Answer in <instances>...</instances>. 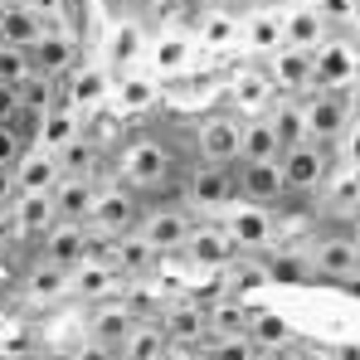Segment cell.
Masks as SVG:
<instances>
[{
  "label": "cell",
  "mask_w": 360,
  "mask_h": 360,
  "mask_svg": "<svg viewBox=\"0 0 360 360\" xmlns=\"http://www.w3.org/2000/svg\"><path fill=\"white\" fill-rule=\"evenodd\" d=\"M248 346H258V351H288V346H297V331H292V321L283 311L253 307V316H248Z\"/></svg>",
  "instance_id": "d6a6232c"
},
{
  "label": "cell",
  "mask_w": 360,
  "mask_h": 360,
  "mask_svg": "<svg viewBox=\"0 0 360 360\" xmlns=\"http://www.w3.org/2000/svg\"><path fill=\"white\" fill-rule=\"evenodd\" d=\"M166 360H205V351H200V346H171Z\"/></svg>",
  "instance_id": "681fc988"
},
{
  "label": "cell",
  "mask_w": 360,
  "mask_h": 360,
  "mask_svg": "<svg viewBox=\"0 0 360 360\" xmlns=\"http://www.w3.org/2000/svg\"><path fill=\"white\" fill-rule=\"evenodd\" d=\"M108 93H112V73H108V68H98V63H83V59H78L59 78V103L78 108L83 117H88V112H98V108L108 103Z\"/></svg>",
  "instance_id": "7c38bea8"
},
{
  "label": "cell",
  "mask_w": 360,
  "mask_h": 360,
  "mask_svg": "<svg viewBox=\"0 0 360 360\" xmlns=\"http://www.w3.org/2000/svg\"><path fill=\"white\" fill-rule=\"evenodd\" d=\"M268 78H273V88L278 93H288V98H302L307 88H311V49H292V44H278L268 59Z\"/></svg>",
  "instance_id": "d6986e66"
},
{
  "label": "cell",
  "mask_w": 360,
  "mask_h": 360,
  "mask_svg": "<svg viewBox=\"0 0 360 360\" xmlns=\"http://www.w3.org/2000/svg\"><path fill=\"white\" fill-rule=\"evenodd\" d=\"M219 288L224 292H234V297H248V292H258V288H273L268 283V263H263V253H234L224 268H219Z\"/></svg>",
  "instance_id": "83f0119b"
},
{
  "label": "cell",
  "mask_w": 360,
  "mask_h": 360,
  "mask_svg": "<svg viewBox=\"0 0 360 360\" xmlns=\"http://www.w3.org/2000/svg\"><path fill=\"white\" fill-rule=\"evenodd\" d=\"M30 63H34V73H44V78H63V73L78 63V44H73V34H63V30H44V34L30 44Z\"/></svg>",
  "instance_id": "cb8c5ba5"
},
{
  "label": "cell",
  "mask_w": 360,
  "mask_h": 360,
  "mask_svg": "<svg viewBox=\"0 0 360 360\" xmlns=\"http://www.w3.org/2000/svg\"><path fill=\"white\" fill-rule=\"evenodd\" d=\"M297 108H302V131H307V141L336 146L341 136L356 131L351 88H307V93L297 98Z\"/></svg>",
  "instance_id": "3957f363"
},
{
  "label": "cell",
  "mask_w": 360,
  "mask_h": 360,
  "mask_svg": "<svg viewBox=\"0 0 360 360\" xmlns=\"http://www.w3.org/2000/svg\"><path fill=\"white\" fill-rule=\"evenodd\" d=\"M20 297L30 307H54L68 297V268H54L44 258H34L25 273H20Z\"/></svg>",
  "instance_id": "7402d4cb"
},
{
  "label": "cell",
  "mask_w": 360,
  "mask_h": 360,
  "mask_svg": "<svg viewBox=\"0 0 360 360\" xmlns=\"http://www.w3.org/2000/svg\"><path fill=\"white\" fill-rule=\"evenodd\" d=\"M336 166V151L321 146V141H292L278 151V176H283V195H297V200H311L321 190V180L331 176Z\"/></svg>",
  "instance_id": "277c9868"
},
{
  "label": "cell",
  "mask_w": 360,
  "mask_h": 360,
  "mask_svg": "<svg viewBox=\"0 0 360 360\" xmlns=\"http://www.w3.org/2000/svg\"><path fill=\"white\" fill-rule=\"evenodd\" d=\"M156 98H161V83L151 78V73H122L117 83H112V93H108V103L117 108L122 117H136V112H146V108H156Z\"/></svg>",
  "instance_id": "4316f807"
},
{
  "label": "cell",
  "mask_w": 360,
  "mask_h": 360,
  "mask_svg": "<svg viewBox=\"0 0 360 360\" xmlns=\"http://www.w3.org/2000/svg\"><path fill=\"white\" fill-rule=\"evenodd\" d=\"M68 360H117V346H103V341L83 336V346H78V351H73Z\"/></svg>",
  "instance_id": "bcb514c9"
},
{
  "label": "cell",
  "mask_w": 360,
  "mask_h": 360,
  "mask_svg": "<svg viewBox=\"0 0 360 360\" xmlns=\"http://www.w3.org/2000/svg\"><path fill=\"white\" fill-rule=\"evenodd\" d=\"M248 316H253L248 297H234V292L210 297L205 302V341L210 336H248Z\"/></svg>",
  "instance_id": "d4e9b609"
},
{
  "label": "cell",
  "mask_w": 360,
  "mask_h": 360,
  "mask_svg": "<svg viewBox=\"0 0 360 360\" xmlns=\"http://www.w3.org/2000/svg\"><path fill=\"white\" fill-rule=\"evenodd\" d=\"M15 200V185H10V166H0V214H5V205Z\"/></svg>",
  "instance_id": "c3c4849f"
},
{
  "label": "cell",
  "mask_w": 360,
  "mask_h": 360,
  "mask_svg": "<svg viewBox=\"0 0 360 360\" xmlns=\"http://www.w3.org/2000/svg\"><path fill=\"white\" fill-rule=\"evenodd\" d=\"M268 5H278V0H229V10H243V15L248 10H268Z\"/></svg>",
  "instance_id": "816d5d0a"
},
{
  "label": "cell",
  "mask_w": 360,
  "mask_h": 360,
  "mask_svg": "<svg viewBox=\"0 0 360 360\" xmlns=\"http://www.w3.org/2000/svg\"><path fill=\"white\" fill-rule=\"evenodd\" d=\"M234 253H243V248L229 239V229H224L219 219H195L190 234H185V243H180V258H185L195 273H219Z\"/></svg>",
  "instance_id": "ba28073f"
},
{
  "label": "cell",
  "mask_w": 360,
  "mask_h": 360,
  "mask_svg": "<svg viewBox=\"0 0 360 360\" xmlns=\"http://www.w3.org/2000/svg\"><path fill=\"white\" fill-rule=\"evenodd\" d=\"M311 283H336V288H356L360 283V239L346 224H321L311 243H302Z\"/></svg>",
  "instance_id": "7a4b0ae2"
},
{
  "label": "cell",
  "mask_w": 360,
  "mask_h": 360,
  "mask_svg": "<svg viewBox=\"0 0 360 360\" xmlns=\"http://www.w3.org/2000/svg\"><path fill=\"white\" fill-rule=\"evenodd\" d=\"M278 25H283V44L292 49H316L331 30L321 25V15L311 5H292V10H278Z\"/></svg>",
  "instance_id": "e575fe53"
},
{
  "label": "cell",
  "mask_w": 360,
  "mask_h": 360,
  "mask_svg": "<svg viewBox=\"0 0 360 360\" xmlns=\"http://www.w3.org/2000/svg\"><path fill=\"white\" fill-rule=\"evenodd\" d=\"M200 351H205V360H248L253 356L248 336H210V341H200Z\"/></svg>",
  "instance_id": "ee69618b"
},
{
  "label": "cell",
  "mask_w": 360,
  "mask_h": 360,
  "mask_svg": "<svg viewBox=\"0 0 360 360\" xmlns=\"http://www.w3.org/2000/svg\"><path fill=\"white\" fill-rule=\"evenodd\" d=\"M248 360H292V346H288V351H258V346H253Z\"/></svg>",
  "instance_id": "f5cc1de1"
},
{
  "label": "cell",
  "mask_w": 360,
  "mask_h": 360,
  "mask_svg": "<svg viewBox=\"0 0 360 360\" xmlns=\"http://www.w3.org/2000/svg\"><path fill=\"white\" fill-rule=\"evenodd\" d=\"M34 73V63H30V49H15V44H0V83L5 88H15V83H25Z\"/></svg>",
  "instance_id": "7bdbcfd3"
},
{
  "label": "cell",
  "mask_w": 360,
  "mask_h": 360,
  "mask_svg": "<svg viewBox=\"0 0 360 360\" xmlns=\"http://www.w3.org/2000/svg\"><path fill=\"white\" fill-rule=\"evenodd\" d=\"M44 30H49V25H44V15H39L34 5H25V0H10V5L0 10V44L30 49Z\"/></svg>",
  "instance_id": "f1b7e54d"
},
{
  "label": "cell",
  "mask_w": 360,
  "mask_h": 360,
  "mask_svg": "<svg viewBox=\"0 0 360 360\" xmlns=\"http://www.w3.org/2000/svg\"><path fill=\"white\" fill-rule=\"evenodd\" d=\"M34 248H39L34 258H44V263H54V268H73V263H83L98 243L83 229V219H49L44 234L34 239Z\"/></svg>",
  "instance_id": "30bf717a"
},
{
  "label": "cell",
  "mask_w": 360,
  "mask_h": 360,
  "mask_svg": "<svg viewBox=\"0 0 360 360\" xmlns=\"http://www.w3.org/2000/svg\"><path fill=\"white\" fill-rule=\"evenodd\" d=\"M156 321L171 346H200L205 341V302L200 297H171L156 307Z\"/></svg>",
  "instance_id": "e0dca14e"
},
{
  "label": "cell",
  "mask_w": 360,
  "mask_h": 360,
  "mask_svg": "<svg viewBox=\"0 0 360 360\" xmlns=\"http://www.w3.org/2000/svg\"><path fill=\"white\" fill-rule=\"evenodd\" d=\"M25 127H10V122H0V166H15V156L25 151Z\"/></svg>",
  "instance_id": "f6af8a7d"
},
{
  "label": "cell",
  "mask_w": 360,
  "mask_h": 360,
  "mask_svg": "<svg viewBox=\"0 0 360 360\" xmlns=\"http://www.w3.org/2000/svg\"><path fill=\"white\" fill-rule=\"evenodd\" d=\"M141 54H146V30H141V25H131V20L117 25V30H112V39H108V59L117 63V68H131Z\"/></svg>",
  "instance_id": "60d3db41"
},
{
  "label": "cell",
  "mask_w": 360,
  "mask_h": 360,
  "mask_svg": "<svg viewBox=\"0 0 360 360\" xmlns=\"http://www.w3.org/2000/svg\"><path fill=\"white\" fill-rule=\"evenodd\" d=\"M83 122H88V117H83L78 108L54 103L49 112H39V117L30 122V131H25V136H30V146H39V151H49V156H59L68 141H78V136H83Z\"/></svg>",
  "instance_id": "2e32d148"
},
{
  "label": "cell",
  "mask_w": 360,
  "mask_h": 360,
  "mask_svg": "<svg viewBox=\"0 0 360 360\" xmlns=\"http://www.w3.org/2000/svg\"><path fill=\"white\" fill-rule=\"evenodd\" d=\"M117 288H122V273L103 258V253H88L83 263L68 268V297L103 302V297H117Z\"/></svg>",
  "instance_id": "ac0fdd59"
},
{
  "label": "cell",
  "mask_w": 360,
  "mask_h": 360,
  "mask_svg": "<svg viewBox=\"0 0 360 360\" xmlns=\"http://www.w3.org/2000/svg\"><path fill=\"white\" fill-rule=\"evenodd\" d=\"M166 351H171V341L156 316H136L131 331L117 341V360H166Z\"/></svg>",
  "instance_id": "484cf974"
},
{
  "label": "cell",
  "mask_w": 360,
  "mask_h": 360,
  "mask_svg": "<svg viewBox=\"0 0 360 360\" xmlns=\"http://www.w3.org/2000/svg\"><path fill=\"white\" fill-rule=\"evenodd\" d=\"M200 15V44L205 54H224L239 44V15L234 10H195Z\"/></svg>",
  "instance_id": "74e56055"
},
{
  "label": "cell",
  "mask_w": 360,
  "mask_h": 360,
  "mask_svg": "<svg viewBox=\"0 0 360 360\" xmlns=\"http://www.w3.org/2000/svg\"><path fill=\"white\" fill-rule=\"evenodd\" d=\"M190 141H195V161L234 166L239 161V112H205L195 122Z\"/></svg>",
  "instance_id": "9c48e42d"
},
{
  "label": "cell",
  "mask_w": 360,
  "mask_h": 360,
  "mask_svg": "<svg viewBox=\"0 0 360 360\" xmlns=\"http://www.w3.org/2000/svg\"><path fill=\"white\" fill-rule=\"evenodd\" d=\"M224 205H234V171L195 161L185 171V210H224Z\"/></svg>",
  "instance_id": "4fadbf2b"
},
{
  "label": "cell",
  "mask_w": 360,
  "mask_h": 360,
  "mask_svg": "<svg viewBox=\"0 0 360 360\" xmlns=\"http://www.w3.org/2000/svg\"><path fill=\"white\" fill-rule=\"evenodd\" d=\"M0 360H25V356H0Z\"/></svg>",
  "instance_id": "9f6ffc18"
},
{
  "label": "cell",
  "mask_w": 360,
  "mask_h": 360,
  "mask_svg": "<svg viewBox=\"0 0 360 360\" xmlns=\"http://www.w3.org/2000/svg\"><path fill=\"white\" fill-rule=\"evenodd\" d=\"M136 214H141V195L112 180V185H98L93 190V205L83 214V229L93 234V243H108V239H117V234H127L136 224Z\"/></svg>",
  "instance_id": "5b68a950"
},
{
  "label": "cell",
  "mask_w": 360,
  "mask_h": 360,
  "mask_svg": "<svg viewBox=\"0 0 360 360\" xmlns=\"http://www.w3.org/2000/svg\"><path fill=\"white\" fill-rule=\"evenodd\" d=\"M234 200L243 205H263L273 210L283 200V176H278V156L273 161H234Z\"/></svg>",
  "instance_id": "5bb4252c"
},
{
  "label": "cell",
  "mask_w": 360,
  "mask_h": 360,
  "mask_svg": "<svg viewBox=\"0 0 360 360\" xmlns=\"http://www.w3.org/2000/svg\"><path fill=\"white\" fill-rule=\"evenodd\" d=\"M5 210H10V229H15V239H30V243L39 239V234H44V224L54 219L49 190H44V195H15Z\"/></svg>",
  "instance_id": "1f68e13d"
},
{
  "label": "cell",
  "mask_w": 360,
  "mask_h": 360,
  "mask_svg": "<svg viewBox=\"0 0 360 360\" xmlns=\"http://www.w3.org/2000/svg\"><path fill=\"white\" fill-rule=\"evenodd\" d=\"M141 59H151V78H176L185 73L190 63H195V44H190V34H161L156 44H146V54Z\"/></svg>",
  "instance_id": "f546056e"
},
{
  "label": "cell",
  "mask_w": 360,
  "mask_h": 360,
  "mask_svg": "<svg viewBox=\"0 0 360 360\" xmlns=\"http://www.w3.org/2000/svg\"><path fill=\"white\" fill-rule=\"evenodd\" d=\"M316 15H321V25L331 30V34H351L360 20V0H307Z\"/></svg>",
  "instance_id": "b9f144b4"
},
{
  "label": "cell",
  "mask_w": 360,
  "mask_h": 360,
  "mask_svg": "<svg viewBox=\"0 0 360 360\" xmlns=\"http://www.w3.org/2000/svg\"><path fill=\"white\" fill-rule=\"evenodd\" d=\"M5 5H10V0H0V10H5Z\"/></svg>",
  "instance_id": "6f0895ef"
},
{
  "label": "cell",
  "mask_w": 360,
  "mask_h": 360,
  "mask_svg": "<svg viewBox=\"0 0 360 360\" xmlns=\"http://www.w3.org/2000/svg\"><path fill=\"white\" fill-rule=\"evenodd\" d=\"M190 224H195V214L185 205H141L131 229L156 248V258H180V243L190 234Z\"/></svg>",
  "instance_id": "52a82bcc"
},
{
  "label": "cell",
  "mask_w": 360,
  "mask_h": 360,
  "mask_svg": "<svg viewBox=\"0 0 360 360\" xmlns=\"http://www.w3.org/2000/svg\"><path fill=\"white\" fill-rule=\"evenodd\" d=\"M0 122L25 127V122H20V98H15V88H5V83H0Z\"/></svg>",
  "instance_id": "7dc6e473"
},
{
  "label": "cell",
  "mask_w": 360,
  "mask_h": 360,
  "mask_svg": "<svg viewBox=\"0 0 360 360\" xmlns=\"http://www.w3.org/2000/svg\"><path fill=\"white\" fill-rule=\"evenodd\" d=\"M239 44L248 49V54H263V59L283 44V25H278V10H273V5H268V10L239 15Z\"/></svg>",
  "instance_id": "4dcf8cb0"
},
{
  "label": "cell",
  "mask_w": 360,
  "mask_h": 360,
  "mask_svg": "<svg viewBox=\"0 0 360 360\" xmlns=\"http://www.w3.org/2000/svg\"><path fill=\"white\" fill-rule=\"evenodd\" d=\"M54 180H59V161H54L49 151H39V146L25 141V151H20L15 166H10V185H15V195H44Z\"/></svg>",
  "instance_id": "44dd1931"
},
{
  "label": "cell",
  "mask_w": 360,
  "mask_h": 360,
  "mask_svg": "<svg viewBox=\"0 0 360 360\" xmlns=\"http://www.w3.org/2000/svg\"><path fill=\"white\" fill-rule=\"evenodd\" d=\"M112 268L122 273V283H136V278H146L161 258H156V248L141 239L136 229H127V234H117V239H108V253H103Z\"/></svg>",
  "instance_id": "ffe728a7"
},
{
  "label": "cell",
  "mask_w": 360,
  "mask_h": 360,
  "mask_svg": "<svg viewBox=\"0 0 360 360\" xmlns=\"http://www.w3.org/2000/svg\"><path fill=\"white\" fill-rule=\"evenodd\" d=\"M234 98H239L243 117H248V112H263V108L278 98V88H273V78H268L263 63H243L239 73H234Z\"/></svg>",
  "instance_id": "8d00e7d4"
},
{
  "label": "cell",
  "mask_w": 360,
  "mask_h": 360,
  "mask_svg": "<svg viewBox=\"0 0 360 360\" xmlns=\"http://www.w3.org/2000/svg\"><path fill=\"white\" fill-rule=\"evenodd\" d=\"M195 10H229V0H190Z\"/></svg>",
  "instance_id": "11a10c76"
},
{
  "label": "cell",
  "mask_w": 360,
  "mask_h": 360,
  "mask_svg": "<svg viewBox=\"0 0 360 360\" xmlns=\"http://www.w3.org/2000/svg\"><path fill=\"white\" fill-rule=\"evenodd\" d=\"M93 176H59L49 185V205H54V219H83L88 205H93Z\"/></svg>",
  "instance_id": "836d02e7"
},
{
  "label": "cell",
  "mask_w": 360,
  "mask_h": 360,
  "mask_svg": "<svg viewBox=\"0 0 360 360\" xmlns=\"http://www.w3.org/2000/svg\"><path fill=\"white\" fill-rule=\"evenodd\" d=\"M15 98H20V122L30 127V122L39 117V112H49V108L59 103V78H44V73H30L25 83H15Z\"/></svg>",
  "instance_id": "ab89813d"
},
{
  "label": "cell",
  "mask_w": 360,
  "mask_h": 360,
  "mask_svg": "<svg viewBox=\"0 0 360 360\" xmlns=\"http://www.w3.org/2000/svg\"><path fill=\"white\" fill-rule=\"evenodd\" d=\"M112 166H117V185L136 190V195H156V190H166V185L176 180V171H180L171 141H166V136H151V131L122 141L117 156H112Z\"/></svg>",
  "instance_id": "6da1fadb"
},
{
  "label": "cell",
  "mask_w": 360,
  "mask_h": 360,
  "mask_svg": "<svg viewBox=\"0 0 360 360\" xmlns=\"http://www.w3.org/2000/svg\"><path fill=\"white\" fill-rule=\"evenodd\" d=\"M25 360H68V351H30Z\"/></svg>",
  "instance_id": "db71d44e"
},
{
  "label": "cell",
  "mask_w": 360,
  "mask_h": 360,
  "mask_svg": "<svg viewBox=\"0 0 360 360\" xmlns=\"http://www.w3.org/2000/svg\"><path fill=\"white\" fill-rule=\"evenodd\" d=\"M136 316H141V311L127 297H103V302H93V311H88V336L103 341V346H117L122 336L131 331Z\"/></svg>",
  "instance_id": "603a6c76"
},
{
  "label": "cell",
  "mask_w": 360,
  "mask_h": 360,
  "mask_svg": "<svg viewBox=\"0 0 360 360\" xmlns=\"http://www.w3.org/2000/svg\"><path fill=\"white\" fill-rule=\"evenodd\" d=\"M311 88H356V39L326 34L311 49Z\"/></svg>",
  "instance_id": "8fae6325"
},
{
  "label": "cell",
  "mask_w": 360,
  "mask_h": 360,
  "mask_svg": "<svg viewBox=\"0 0 360 360\" xmlns=\"http://www.w3.org/2000/svg\"><path fill=\"white\" fill-rule=\"evenodd\" d=\"M292 360H331V351H316V346H292Z\"/></svg>",
  "instance_id": "f907efd6"
},
{
  "label": "cell",
  "mask_w": 360,
  "mask_h": 360,
  "mask_svg": "<svg viewBox=\"0 0 360 360\" xmlns=\"http://www.w3.org/2000/svg\"><path fill=\"white\" fill-rule=\"evenodd\" d=\"M356 214H360L356 161H336L331 176L321 180V190H316V219H321V224H346V229H356Z\"/></svg>",
  "instance_id": "8992f818"
},
{
  "label": "cell",
  "mask_w": 360,
  "mask_h": 360,
  "mask_svg": "<svg viewBox=\"0 0 360 360\" xmlns=\"http://www.w3.org/2000/svg\"><path fill=\"white\" fill-rule=\"evenodd\" d=\"M263 263H268V283L278 288H307L311 283V268H307V253L302 248H263Z\"/></svg>",
  "instance_id": "f35d334b"
},
{
  "label": "cell",
  "mask_w": 360,
  "mask_h": 360,
  "mask_svg": "<svg viewBox=\"0 0 360 360\" xmlns=\"http://www.w3.org/2000/svg\"><path fill=\"white\" fill-rule=\"evenodd\" d=\"M219 224H224L229 239L239 243V248H248V253H263L268 243L278 239V224H273V214H268L263 205L234 200V205H224V219H219Z\"/></svg>",
  "instance_id": "9a60e30c"
},
{
  "label": "cell",
  "mask_w": 360,
  "mask_h": 360,
  "mask_svg": "<svg viewBox=\"0 0 360 360\" xmlns=\"http://www.w3.org/2000/svg\"><path fill=\"white\" fill-rule=\"evenodd\" d=\"M283 146H278V131L268 127L263 112H248L239 117V161H273Z\"/></svg>",
  "instance_id": "d590c367"
}]
</instances>
